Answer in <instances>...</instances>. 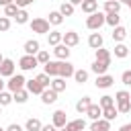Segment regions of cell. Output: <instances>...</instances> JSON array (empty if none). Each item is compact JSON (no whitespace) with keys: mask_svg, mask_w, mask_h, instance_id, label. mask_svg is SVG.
Here are the masks:
<instances>
[{"mask_svg":"<svg viewBox=\"0 0 131 131\" xmlns=\"http://www.w3.org/2000/svg\"><path fill=\"white\" fill-rule=\"evenodd\" d=\"M102 25H106V14L104 12H94V14H88V18H86V27L90 29V31H98Z\"/></svg>","mask_w":131,"mask_h":131,"instance_id":"cell-1","label":"cell"},{"mask_svg":"<svg viewBox=\"0 0 131 131\" xmlns=\"http://www.w3.org/2000/svg\"><path fill=\"white\" fill-rule=\"evenodd\" d=\"M31 31L37 35H49V20L47 18H33L31 23Z\"/></svg>","mask_w":131,"mask_h":131,"instance_id":"cell-2","label":"cell"},{"mask_svg":"<svg viewBox=\"0 0 131 131\" xmlns=\"http://www.w3.org/2000/svg\"><path fill=\"white\" fill-rule=\"evenodd\" d=\"M25 86H27V80H25L23 74H14V76L8 78V82H6V88H8L10 92H16V90H20V88H25Z\"/></svg>","mask_w":131,"mask_h":131,"instance_id":"cell-3","label":"cell"},{"mask_svg":"<svg viewBox=\"0 0 131 131\" xmlns=\"http://www.w3.org/2000/svg\"><path fill=\"white\" fill-rule=\"evenodd\" d=\"M39 66V61H37V55H23L20 59H18V68L23 70V72H29V70H35Z\"/></svg>","mask_w":131,"mask_h":131,"instance_id":"cell-4","label":"cell"},{"mask_svg":"<svg viewBox=\"0 0 131 131\" xmlns=\"http://www.w3.org/2000/svg\"><path fill=\"white\" fill-rule=\"evenodd\" d=\"M14 70H16L14 61L8 59V57H4V61L0 63V76H2V78H12V76H14Z\"/></svg>","mask_w":131,"mask_h":131,"instance_id":"cell-5","label":"cell"},{"mask_svg":"<svg viewBox=\"0 0 131 131\" xmlns=\"http://www.w3.org/2000/svg\"><path fill=\"white\" fill-rule=\"evenodd\" d=\"M51 123L57 127V129H63L68 125V117H66V111H55L51 115Z\"/></svg>","mask_w":131,"mask_h":131,"instance_id":"cell-6","label":"cell"},{"mask_svg":"<svg viewBox=\"0 0 131 131\" xmlns=\"http://www.w3.org/2000/svg\"><path fill=\"white\" fill-rule=\"evenodd\" d=\"M61 43H63V45H68V47H76V45L80 43V35H78L76 31H68V33H63Z\"/></svg>","mask_w":131,"mask_h":131,"instance_id":"cell-7","label":"cell"},{"mask_svg":"<svg viewBox=\"0 0 131 131\" xmlns=\"http://www.w3.org/2000/svg\"><path fill=\"white\" fill-rule=\"evenodd\" d=\"M70 51H72V49H70L68 45H63V43H59V45L53 47V55H55L59 61H66V59L70 57Z\"/></svg>","mask_w":131,"mask_h":131,"instance_id":"cell-8","label":"cell"},{"mask_svg":"<svg viewBox=\"0 0 131 131\" xmlns=\"http://www.w3.org/2000/svg\"><path fill=\"white\" fill-rule=\"evenodd\" d=\"M23 49H25V53H27V55H37V53L41 51V43H39L37 39H29V41L25 43V47H23Z\"/></svg>","mask_w":131,"mask_h":131,"instance_id":"cell-9","label":"cell"},{"mask_svg":"<svg viewBox=\"0 0 131 131\" xmlns=\"http://www.w3.org/2000/svg\"><path fill=\"white\" fill-rule=\"evenodd\" d=\"M74 72H76V70H74V63H70L68 59H66V61H59V78L66 80V78L74 76Z\"/></svg>","mask_w":131,"mask_h":131,"instance_id":"cell-10","label":"cell"},{"mask_svg":"<svg viewBox=\"0 0 131 131\" xmlns=\"http://www.w3.org/2000/svg\"><path fill=\"white\" fill-rule=\"evenodd\" d=\"M113 82H115V78H113V76L102 74V76H96V82H94V84H96V88H102V90H104V88H111V86H113Z\"/></svg>","mask_w":131,"mask_h":131,"instance_id":"cell-11","label":"cell"},{"mask_svg":"<svg viewBox=\"0 0 131 131\" xmlns=\"http://www.w3.org/2000/svg\"><path fill=\"white\" fill-rule=\"evenodd\" d=\"M43 72L47 76H51V78H57L59 76V61H47L43 66Z\"/></svg>","mask_w":131,"mask_h":131,"instance_id":"cell-12","label":"cell"},{"mask_svg":"<svg viewBox=\"0 0 131 131\" xmlns=\"http://www.w3.org/2000/svg\"><path fill=\"white\" fill-rule=\"evenodd\" d=\"M86 117L88 119H92V121H98V119H102V106L100 104H90V108L86 111Z\"/></svg>","mask_w":131,"mask_h":131,"instance_id":"cell-13","label":"cell"},{"mask_svg":"<svg viewBox=\"0 0 131 131\" xmlns=\"http://www.w3.org/2000/svg\"><path fill=\"white\" fill-rule=\"evenodd\" d=\"M121 10V2L119 0H104V14H119Z\"/></svg>","mask_w":131,"mask_h":131,"instance_id":"cell-14","label":"cell"},{"mask_svg":"<svg viewBox=\"0 0 131 131\" xmlns=\"http://www.w3.org/2000/svg\"><path fill=\"white\" fill-rule=\"evenodd\" d=\"M55 100H57V92L51 90V88H45L43 94H41V102H43V104H53Z\"/></svg>","mask_w":131,"mask_h":131,"instance_id":"cell-15","label":"cell"},{"mask_svg":"<svg viewBox=\"0 0 131 131\" xmlns=\"http://www.w3.org/2000/svg\"><path fill=\"white\" fill-rule=\"evenodd\" d=\"M90 104H92V98H90V96H82V98L76 102V111H78L80 115H86V111L90 108Z\"/></svg>","mask_w":131,"mask_h":131,"instance_id":"cell-16","label":"cell"},{"mask_svg":"<svg viewBox=\"0 0 131 131\" xmlns=\"http://www.w3.org/2000/svg\"><path fill=\"white\" fill-rule=\"evenodd\" d=\"M90 131H111V121H106V119L92 121V125H90Z\"/></svg>","mask_w":131,"mask_h":131,"instance_id":"cell-17","label":"cell"},{"mask_svg":"<svg viewBox=\"0 0 131 131\" xmlns=\"http://www.w3.org/2000/svg\"><path fill=\"white\" fill-rule=\"evenodd\" d=\"M29 90L27 88H20V90H16V92H12V100L14 102H18V104H25L27 100H29Z\"/></svg>","mask_w":131,"mask_h":131,"instance_id":"cell-18","label":"cell"},{"mask_svg":"<svg viewBox=\"0 0 131 131\" xmlns=\"http://www.w3.org/2000/svg\"><path fill=\"white\" fill-rule=\"evenodd\" d=\"M66 129H68V131H84V129H86V121H84V119H74V121H68Z\"/></svg>","mask_w":131,"mask_h":131,"instance_id":"cell-19","label":"cell"},{"mask_svg":"<svg viewBox=\"0 0 131 131\" xmlns=\"http://www.w3.org/2000/svg\"><path fill=\"white\" fill-rule=\"evenodd\" d=\"M82 12H86V14L98 12V2H96V0H84V2H82Z\"/></svg>","mask_w":131,"mask_h":131,"instance_id":"cell-20","label":"cell"},{"mask_svg":"<svg viewBox=\"0 0 131 131\" xmlns=\"http://www.w3.org/2000/svg\"><path fill=\"white\" fill-rule=\"evenodd\" d=\"M88 45L96 51V49H100L102 47V35L100 33H90V37H88Z\"/></svg>","mask_w":131,"mask_h":131,"instance_id":"cell-21","label":"cell"},{"mask_svg":"<svg viewBox=\"0 0 131 131\" xmlns=\"http://www.w3.org/2000/svg\"><path fill=\"white\" fill-rule=\"evenodd\" d=\"M25 88H27L31 94H43V90H45V88H43L35 78H33V80H27V86H25Z\"/></svg>","mask_w":131,"mask_h":131,"instance_id":"cell-22","label":"cell"},{"mask_svg":"<svg viewBox=\"0 0 131 131\" xmlns=\"http://www.w3.org/2000/svg\"><path fill=\"white\" fill-rule=\"evenodd\" d=\"M125 37H127V29L125 27H115L113 29V41H117V43H123L125 41Z\"/></svg>","mask_w":131,"mask_h":131,"instance_id":"cell-23","label":"cell"},{"mask_svg":"<svg viewBox=\"0 0 131 131\" xmlns=\"http://www.w3.org/2000/svg\"><path fill=\"white\" fill-rule=\"evenodd\" d=\"M61 39H63V33H59V31H49V35H47V43H49L51 47L59 45Z\"/></svg>","mask_w":131,"mask_h":131,"instance_id":"cell-24","label":"cell"},{"mask_svg":"<svg viewBox=\"0 0 131 131\" xmlns=\"http://www.w3.org/2000/svg\"><path fill=\"white\" fill-rule=\"evenodd\" d=\"M94 55H96V61H104V63H108V66H111V51H108V49L100 47V49H96V51H94Z\"/></svg>","mask_w":131,"mask_h":131,"instance_id":"cell-25","label":"cell"},{"mask_svg":"<svg viewBox=\"0 0 131 131\" xmlns=\"http://www.w3.org/2000/svg\"><path fill=\"white\" fill-rule=\"evenodd\" d=\"M25 129H27V131H41V129H43V123H41L39 119L31 117V119H27V123H25Z\"/></svg>","mask_w":131,"mask_h":131,"instance_id":"cell-26","label":"cell"},{"mask_svg":"<svg viewBox=\"0 0 131 131\" xmlns=\"http://www.w3.org/2000/svg\"><path fill=\"white\" fill-rule=\"evenodd\" d=\"M47 20H49V25H53V27H59V25L63 23V14H61L59 10H51Z\"/></svg>","mask_w":131,"mask_h":131,"instance_id":"cell-27","label":"cell"},{"mask_svg":"<svg viewBox=\"0 0 131 131\" xmlns=\"http://www.w3.org/2000/svg\"><path fill=\"white\" fill-rule=\"evenodd\" d=\"M90 70H92L96 76H102V74H106V70H108V63H104V61H96V59H94V63L90 66Z\"/></svg>","mask_w":131,"mask_h":131,"instance_id":"cell-28","label":"cell"},{"mask_svg":"<svg viewBox=\"0 0 131 131\" xmlns=\"http://www.w3.org/2000/svg\"><path fill=\"white\" fill-rule=\"evenodd\" d=\"M49 88H51V90H55V92L59 94V92H63V90H66V80L57 76V78H53V80H51V86H49Z\"/></svg>","mask_w":131,"mask_h":131,"instance_id":"cell-29","label":"cell"},{"mask_svg":"<svg viewBox=\"0 0 131 131\" xmlns=\"http://www.w3.org/2000/svg\"><path fill=\"white\" fill-rule=\"evenodd\" d=\"M127 55H129V47H127L125 43H117V45H115V57L123 59V57H127Z\"/></svg>","mask_w":131,"mask_h":131,"instance_id":"cell-30","label":"cell"},{"mask_svg":"<svg viewBox=\"0 0 131 131\" xmlns=\"http://www.w3.org/2000/svg\"><path fill=\"white\" fill-rule=\"evenodd\" d=\"M117 117H119V111H117V106L102 108V119H106V121H115Z\"/></svg>","mask_w":131,"mask_h":131,"instance_id":"cell-31","label":"cell"},{"mask_svg":"<svg viewBox=\"0 0 131 131\" xmlns=\"http://www.w3.org/2000/svg\"><path fill=\"white\" fill-rule=\"evenodd\" d=\"M35 80H37V82H39V84H41L43 88H49V86H51V80H53V78H51V76H47L45 72H41V74H37V76H35Z\"/></svg>","mask_w":131,"mask_h":131,"instance_id":"cell-32","label":"cell"},{"mask_svg":"<svg viewBox=\"0 0 131 131\" xmlns=\"http://www.w3.org/2000/svg\"><path fill=\"white\" fill-rule=\"evenodd\" d=\"M14 20H16V25H27V23H29V12H27L25 8H20L18 14L14 16Z\"/></svg>","mask_w":131,"mask_h":131,"instance_id":"cell-33","label":"cell"},{"mask_svg":"<svg viewBox=\"0 0 131 131\" xmlns=\"http://www.w3.org/2000/svg\"><path fill=\"white\" fill-rule=\"evenodd\" d=\"M98 104H100L102 108H108V106H115V96H108V94H104V96H100V100H98Z\"/></svg>","mask_w":131,"mask_h":131,"instance_id":"cell-34","label":"cell"},{"mask_svg":"<svg viewBox=\"0 0 131 131\" xmlns=\"http://www.w3.org/2000/svg\"><path fill=\"white\" fill-rule=\"evenodd\" d=\"M18 10H20V8H18V6L12 2V4L4 6V16H8V18H10V16H16V14H18Z\"/></svg>","mask_w":131,"mask_h":131,"instance_id":"cell-35","label":"cell"},{"mask_svg":"<svg viewBox=\"0 0 131 131\" xmlns=\"http://www.w3.org/2000/svg\"><path fill=\"white\" fill-rule=\"evenodd\" d=\"M74 8H76V6H72L70 2H61V6H59V12H61L63 16H72V14H74Z\"/></svg>","mask_w":131,"mask_h":131,"instance_id":"cell-36","label":"cell"},{"mask_svg":"<svg viewBox=\"0 0 131 131\" xmlns=\"http://www.w3.org/2000/svg\"><path fill=\"white\" fill-rule=\"evenodd\" d=\"M74 80H76L78 84H84V82L88 80V72H86V70H76V72H74Z\"/></svg>","mask_w":131,"mask_h":131,"instance_id":"cell-37","label":"cell"},{"mask_svg":"<svg viewBox=\"0 0 131 131\" xmlns=\"http://www.w3.org/2000/svg\"><path fill=\"white\" fill-rule=\"evenodd\" d=\"M10 102H14V100H12V92L2 90V92H0V106H6V104H10Z\"/></svg>","mask_w":131,"mask_h":131,"instance_id":"cell-38","label":"cell"},{"mask_svg":"<svg viewBox=\"0 0 131 131\" xmlns=\"http://www.w3.org/2000/svg\"><path fill=\"white\" fill-rule=\"evenodd\" d=\"M119 23H121V16H119V14H115V12H113V14H106V25H108V27L115 29V27H119Z\"/></svg>","mask_w":131,"mask_h":131,"instance_id":"cell-39","label":"cell"},{"mask_svg":"<svg viewBox=\"0 0 131 131\" xmlns=\"http://www.w3.org/2000/svg\"><path fill=\"white\" fill-rule=\"evenodd\" d=\"M125 100H131V94L127 90H119L115 94V102H125Z\"/></svg>","mask_w":131,"mask_h":131,"instance_id":"cell-40","label":"cell"},{"mask_svg":"<svg viewBox=\"0 0 131 131\" xmlns=\"http://www.w3.org/2000/svg\"><path fill=\"white\" fill-rule=\"evenodd\" d=\"M37 61H39L41 66H45L47 61H51V59H49V51H45V49H41V51L37 53Z\"/></svg>","mask_w":131,"mask_h":131,"instance_id":"cell-41","label":"cell"},{"mask_svg":"<svg viewBox=\"0 0 131 131\" xmlns=\"http://www.w3.org/2000/svg\"><path fill=\"white\" fill-rule=\"evenodd\" d=\"M117 111H119V113H129V111H131V100L117 102Z\"/></svg>","mask_w":131,"mask_h":131,"instance_id":"cell-42","label":"cell"},{"mask_svg":"<svg viewBox=\"0 0 131 131\" xmlns=\"http://www.w3.org/2000/svg\"><path fill=\"white\" fill-rule=\"evenodd\" d=\"M10 29V18L8 16H0V31L4 33V31H8Z\"/></svg>","mask_w":131,"mask_h":131,"instance_id":"cell-43","label":"cell"},{"mask_svg":"<svg viewBox=\"0 0 131 131\" xmlns=\"http://www.w3.org/2000/svg\"><path fill=\"white\" fill-rule=\"evenodd\" d=\"M121 82H123L125 86H131V70H125V72L121 74Z\"/></svg>","mask_w":131,"mask_h":131,"instance_id":"cell-44","label":"cell"},{"mask_svg":"<svg viewBox=\"0 0 131 131\" xmlns=\"http://www.w3.org/2000/svg\"><path fill=\"white\" fill-rule=\"evenodd\" d=\"M35 0H14V4L18 6V8H27V6H31Z\"/></svg>","mask_w":131,"mask_h":131,"instance_id":"cell-45","label":"cell"},{"mask_svg":"<svg viewBox=\"0 0 131 131\" xmlns=\"http://www.w3.org/2000/svg\"><path fill=\"white\" fill-rule=\"evenodd\" d=\"M6 131H23V127H20L18 123H10V125L6 127Z\"/></svg>","mask_w":131,"mask_h":131,"instance_id":"cell-46","label":"cell"},{"mask_svg":"<svg viewBox=\"0 0 131 131\" xmlns=\"http://www.w3.org/2000/svg\"><path fill=\"white\" fill-rule=\"evenodd\" d=\"M41 131H59V129H57L53 123H49V125H43V129H41Z\"/></svg>","mask_w":131,"mask_h":131,"instance_id":"cell-47","label":"cell"},{"mask_svg":"<svg viewBox=\"0 0 131 131\" xmlns=\"http://www.w3.org/2000/svg\"><path fill=\"white\" fill-rule=\"evenodd\" d=\"M119 131H131V123H125V125H121V129Z\"/></svg>","mask_w":131,"mask_h":131,"instance_id":"cell-48","label":"cell"},{"mask_svg":"<svg viewBox=\"0 0 131 131\" xmlns=\"http://www.w3.org/2000/svg\"><path fill=\"white\" fill-rule=\"evenodd\" d=\"M68 2H70V4H72V6H78V4H80V6H82V2H84V0H68Z\"/></svg>","mask_w":131,"mask_h":131,"instance_id":"cell-49","label":"cell"},{"mask_svg":"<svg viewBox=\"0 0 131 131\" xmlns=\"http://www.w3.org/2000/svg\"><path fill=\"white\" fill-rule=\"evenodd\" d=\"M14 0H0V6H8V4H12Z\"/></svg>","mask_w":131,"mask_h":131,"instance_id":"cell-50","label":"cell"},{"mask_svg":"<svg viewBox=\"0 0 131 131\" xmlns=\"http://www.w3.org/2000/svg\"><path fill=\"white\" fill-rule=\"evenodd\" d=\"M119 2H121V4H125V6H129V8H131V0H119Z\"/></svg>","mask_w":131,"mask_h":131,"instance_id":"cell-51","label":"cell"},{"mask_svg":"<svg viewBox=\"0 0 131 131\" xmlns=\"http://www.w3.org/2000/svg\"><path fill=\"white\" fill-rule=\"evenodd\" d=\"M4 86H6V82H4V80H2V76H0V92L4 90Z\"/></svg>","mask_w":131,"mask_h":131,"instance_id":"cell-52","label":"cell"},{"mask_svg":"<svg viewBox=\"0 0 131 131\" xmlns=\"http://www.w3.org/2000/svg\"><path fill=\"white\" fill-rule=\"evenodd\" d=\"M2 61H4V57H2V55H0V63H2Z\"/></svg>","mask_w":131,"mask_h":131,"instance_id":"cell-53","label":"cell"},{"mask_svg":"<svg viewBox=\"0 0 131 131\" xmlns=\"http://www.w3.org/2000/svg\"><path fill=\"white\" fill-rule=\"evenodd\" d=\"M59 131H68V129H66V127H63V129H59Z\"/></svg>","mask_w":131,"mask_h":131,"instance_id":"cell-54","label":"cell"},{"mask_svg":"<svg viewBox=\"0 0 131 131\" xmlns=\"http://www.w3.org/2000/svg\"><path fill=\"white\" fill-rule=\"evenodd\" d=\"M129 55H131V47H129Z\"/></svg>","mask_w":131,"mask_h":131,"instance_id":"cell-55","label":"cell"},{"mask_svg":"<svg viewBox=\"0 0 131 131\" xmlns=\"http://www.w3.org/2000/svg\"><path fill=\"white\" fill-rule=\"evenodd\" d=\"M0 115H2V106H0Z\"/></svg>","mask_w":131,"mask_h":131,"instance_id":"cell-56","label":"cell"},{"mask_svg":"<svg viewBox=\"0 0 131 131\" xmlns=\"http://www.w3.org/2000/svg\"><path fill=\"white\" fill-rule=\"evenodd\" d=\"M0 131H6V129H2V127H0Z\"/></svg>","mask_w":131,"mask_h":131,"instance_id":"cell-57","label":"cell"}]
</instances>
